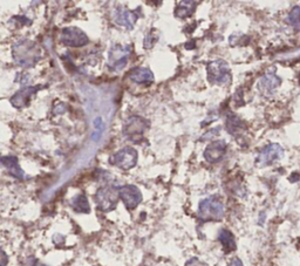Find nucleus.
Masks as SVG:
<instances>
[{
    "label": "nucleus",
    "mask_w": 300,
    "mask_h": 266,
    "mask_svg": "<svg viewBox=\"0 0 300 266\" xmlns=\"http://www.w3.org/2000/svg\"><path fill=\"white\" fill-rule=\"evenodd\" d=\"M12 55L17 65L31 68L41 59V50L33 41L20 39L12 46Z\"/></svg>",
    "instance_id": "obj_1"
},
{
    "label": "nucleus",
    "mask_w": 300,
    "mask_h": 266,
    "mask_svg": "<svg viewBox=\"0 0 300 266\" xmlns=\"http://www.w3.org/2000/svg\"><path fill=\"white\" fill-rule=\"evenodd\" d=\"M207 79L212 85L228 86L231 84L232 75L226 61L214 60L207 64Z\"/></svg>",
    "instance_id": "obj_2"
},
{
    "label": "nucleus",
    "mask_w": 300,
    "mask_h": 266,
    "mask_svg": "<svg viewBox=\"0 0 300 266\" xmlns=\"http://www.w3.org/2000/svg\"><path fill=\"white\" fill-rule=\"evenodd\" d=\"M224 216V205L216 196L201 201L198 205V217L203 220H219Z\"/></svg>",
    "instance_id": "obj_3"
},
{
    "label": "nucleus",
    "mask_w": 300,
    "mask_h": 266,
    "mask_svg": "<svg viewBox=\"0 0 300 266\" xmlns=\"http://www.w3.org/2000/svg\"><path fill=\"white\" fill-rule=\"evenodd\" d=\"M131 54V47L128 45L115 44L108 52V68L111 71H122L128 65Z\"/></svg>",
    "instance_id": "obj_4"
},
{
    "label": "nucleus",
    "mask_w": 300,
    "mask_h": 266,
    "mask_svg": "<svg viewBox=\"0 0 300 266\" xmlns=\"http://www.w3.org/2000/svg\"><path fill=\"white\" fill-rule=\"evenodd\" d=\"M150 127V122L141 116H130L124 122L122 133L128 140L132 142H139L146 129Z\"/></svg>",
    "instance_id": "obj_5"
},
{
    "label": "nucleus",
    "mask_w": 300,
    "mask_h": 266,
    "mask_svg": "<svg viewBox=\"0 0 300 266\" xmlns=\"http://www.w3.org/2000/svg\"><path fill=\"white\" fill-rule=\"evenodd\" d=\"M118 197H120L118 189L114 186H103L97 190L94 199H95L97 208L104 212H108L116 208Z\"/></svg>",
    "instance_id": "obj_6"
},
{
    "label": "nucleus",
    "mask_w": 300,
    "mask_h": 266,
    "mask_svg": "<svg viewBox=\"0 0 300 266\" xmlns=\"http://www.w3.org/2000/svg\"><path fill=\"white\" fill-rule=\"evenodd\" d=\"M137 158L138 153L135 148L124 147L116 151L114 155H111L109 163L122 169V170H129V169L134 168L137 163Z\"/></svg>",
    "instance_id": "obj_7"
},
{
    "label": "nucleus",
    "mask_w": 300,
    "mask_h": 266,
    "mask_svg": "<svg viewBox=\"0 0 300 266\" xmlns=\"http://www.w3.org/2000/svg\"><path fill=\"white\" fill-rule=\"evenodd\" d=\"M60 41L69 47H82L89 43V39L79 27H66L61 31Z\"/></svg>",
    "instance_id": "obj_8"
},
{
    "label": "nucleus",
    "mask_w": 300,
    "mask_h": 266,
    "mask_svg": "<svg viewBox=\"0 0 300 266\" xmlns=\"http://www.w3.org/2000/svg\"><path fill=\"white\" fill-rule=\"evenodd\" d=\"M141 16V9H136L134 11H130L124 6H118L115 9L114 11V22L117 24L118 26L124 27L127 30L134 29L136 22Z\"/></svg>",
    "instance_id": "obj_9"
},
{
    "label": "nucleus",
    "mask_w": 300,
    "mask_h": 266,
    "mask_svg": "<svg viewBox=\"0 0 300 266\" xmlns=\"http://www.w3.org/2000/svg\"><path fill=\"white\" fill-rule=\"evenodd\" d=\"M284 155V150L277 143H270L266 147H264L260 150L259 155H258L256 163L258 167H265V165H270L274 162L280 160Z\"/></svg>",
    "instance_id": "obj_10"
},
{
    "label": "nucleus",
    "mask_w": 300,
    "mask_h": 266,
    "mask_svg": "<svg viewBox=\"0 0 300 266\" xmlns=\"http://www.w3.org/2000/svg\"><path fill=\"white\" fill-rule=\"evenodd\" d=\"M118 196L123 202L125 208L129 210L135 209L142 201V193L137 186L127 184L118 188Z\"/></svg>",
    "instance_id": "obj_11"
},
{
    "label": "nucleus",
    "mask_w": 300,
    "mask_h": 266,
    "mask_svg": "<svg viewBox=\"0 0 300 266\" xmlns=\"http://www.w3.org/2000/svg\"><path fill=\"white\" fill-rule=\"evenodd\" d=\"M280 78L277 77L274 68H272V70L266 71V73L259 79V81H258V89H259V92L264 96H270L273 94L274 91L280 86Z\"/></svg>",
    "instance_id": "obj_12"
},
{
    "label": "nucleus",
    "mask_w": 300,
    "mask_h": 266,
    "mask_svg": "<svg viewBox=\"0 0 300 266\" xmlns=\"http://www.w3.org/2000/svg\"><path fill=\"white\" fill-rule=\"evenodd\" d=\"M40 88V86H30V87L27 86V87H24L12 96L10 102H11L13 107H16V108L18 109L25 108V107L29 106L32 96L36 94V93L39 92Z\"/></svg>",
    "instance_id": "obj_13"
},
{
    "label": "nucleus",
    "mask_w": 300,
    "mask_h": 266,
    "mask_svg": "<svg viewBox=\"0 0 300 266\" xmlns=\"http://www.w3.org/2000/svg\"><path fill=\"white\" fill-rule=\"evenodd\" d=\"M228 144L224 140H217L211 144H209L207 149L204 150V158L209 163H217L225 156Z\"/></svg>",
    "instance_id": "obj_14"
},
{
    "label": "nucleus",
    "mask_w": 300,
    "mask_h": 266,
    "mask_svg": "<svg viewBox=\"0 0 300 266\" xmlns=\"http://www.w3.org/2000/svg\"><path fill=\"white\" fill-rule=\"evenodd\" d=\"M129 80L137 85H152L155 80L154 73L145 67H136L129 73Z\"/></svg>",
    "instance_id": "obj_15"
},
{
    "label": "nucleus",
    "mask_w": 300,
    "mask_h": 266,
    "mask_svg": "<svg viewBox=\"0 0 300 266\" xmlns=\"http://www.w3.org/2000/svg\"><path fill=\"white\" fill-rule=\"evenodd\" d=\"M2 163L4 165L6 170H8L10 174H11L13 177L23 179L25 177V172L19 165L18 157L13 156V155H9V156H3L2 157Z\"/></svg>",
    "instance_id": "obj_16"
},
{
    "label": "nucleus",
    "mask_w": 300,
    "mask_h": 266,
    "mask_svg": "<svg viewBox=\"0 0 300 266\" xmlns=\"http://www.w3.org/2000/svg\"><path fill=\"white\" fill-rule=\"evenodd\" d=\"M225 127H226V130H228V133L236 137L239 136L242 133H244V129H245V126H244L243 121L240 120L238 116L235 115V114H229L225 121Z\"/></svg>",
    "instance_id": "obj_17"
},
{
    "label": "nucleus",
    "mask_w": 300,
    "mask_h": 266,
    "mask_svg": "<svg viewBox=\"0 0 300 266\" xmlns=\"http://www.w3.org/2000/svg\"><path fill=\"white\" fill-rule=\"evenodd\" d=\"M197 8L196 2H180L175 9V17L179 19H186L189 18L195 13Z\"/></svg>",
    "instance_id": "obj_18"
},
{
    "label": "nucleus",
    "mask_w": 300,
    "mask_h": 266,
    "mask_svg": "<svg viewBox=\"0 0 300 266\" xmlns=\"http://www.w3.org/2000/svg\"><path fill=\"white\" fill-rule=\"evenodd\" d=\"M218 239L222 243L223 247H224V251L226 252V253H228V252H231L233 250H236L235 237H233V234L230 232L229 230L223 229V230L219 231Z\"/></svg>",
    "instance_id": "obj_19"
},
{
    "label": "nucleus",
    "mask_w": 300,
    "mask_h": 266,
    "mask_svg": "<svg viewBox=\"0 0 300 266\" xmlns=\"http://www.w3.org/2000/svg\"><path fill=\"white\" fill-rule=\"evenodd\" d=\"M71 204H72V208L79 213H88L90 211L88 199H87V197L83 195V193L76 195L74 198L72 199Z\"/></svg>",
    "instance_id": "obj_20"
},
{
    "label": "nucleus",
    "mask_w": 300,
    "mask_h": 266,
    "mask_svg": "<svg viewBox=\"0 0 300 266\" xmlns=\"http://www.w3.org/2000/svg\"><path fill=\"white\" fill-rule=\"evenodd\" d=\"M93 126H94V131L92 135V140L94 142H99L104 131V122L102 117H96V119L93 121Z\"/></svg>",
    "instance_id": "obj_21"
},
{
    "label": "nucleus",
    "mask_w": 300,
    "mask_h": 266,
    "mask_svg": "<svg viewBox=\"0 0 300 266\" xmlns=\"http://www.w3.org/2000/svg\"><path fill=\"white\" fill-rule=\"evenodd\" d=\"M160 39V32L156 29L150 30L144 38V41H143V46H144L145 50H150L155 46V44H158Z\"/></svg>",
    "instance_id": "obj_22"
},
{
    "label": "nucleus",
    "mask_w": 300,
    "mask_h": 266,
    "mask_svg": "<svg viewBox=\"0 0 300 266\" xmlns=\"http://www.w3.org/2000/svg\"><path fill=\"white\" fill-rule=\"evenodd\" d=\"M288 23L300 32V6H295L288 15Z\"/></svg>",
    "instance_id": "obj_23"
},
{
    "label": "nucleus",
    "mask_w": 300,
    "mask_h": 266,
    "mask_svg": "<svg viewBox=\"0 0 300 266\" xmlns=\"http://www.w3.org/2000/svg\"><path fill=\"white\" fill-rule=\"evenodd\" d=\"M219 133H221V128L217 127V128H212V129L208 130L207 133L204 134L203 136H202L201 141H208V140H211L212 137H216L219 135Z\"/></svg>",
    "instance_id": "obj_24"
},
{
    "label": "nucleus",
    "mask_w": 300,
    "mask_h": 266,
    "mask_svg": "<svg viewBox=\"0 0 300 266\" xmlns=\"http://www.w3.org/2000/svg\"><path fill=\"white\" fill-rule=\"evenodd\" d=\"M187 266H204V264L198 260L197 258H193L189 262H187Z\"/></svg>",
    "instance_id": "obj_25"
},
{
    "label": "nucleus",
    "mask_w": 300,
    "mask_h": 266,
    "mask_svg": "<svg viewBox=\"0 0 300 266\" xmlns=\"http://www.w3.org/2000/svg\"><path fill=\"white\" fill-rule=\"evenodd\" d=\"M229 266H243V262L239 258H232Z\"/></svg>",
    "instance_id": "obj_26"
},
{
    "label": "nucleus",
    "mask_w": 300,
    "mask_h": 266,
    "mask_svg": "<svg viewBox=\"0 0 300 266\" xmlns=\"http://www.w3.org/2000/svg\"><path fill=\"white\" fill-rule=\"evenodd\" d=\"M34 266H47V265H45V264H41V262H38V264H36Z\"/></svg>",
    "instance_id": "obj_27"
},
{
    "label": "nucleus",
    "mask_w": 300,
    "mask_h": 266,
    "mask_svg": "<svg viewBox=\"0 0 300 266\" xmlns=\"http://www.w3.org/2000/svg\"><path fill=\"white\" fill-rule=\"evenodd\" d=\"M299 78H300V75H299Z\"/></svg>",
    "instance_id": "obj_28"
}]
</instances>
